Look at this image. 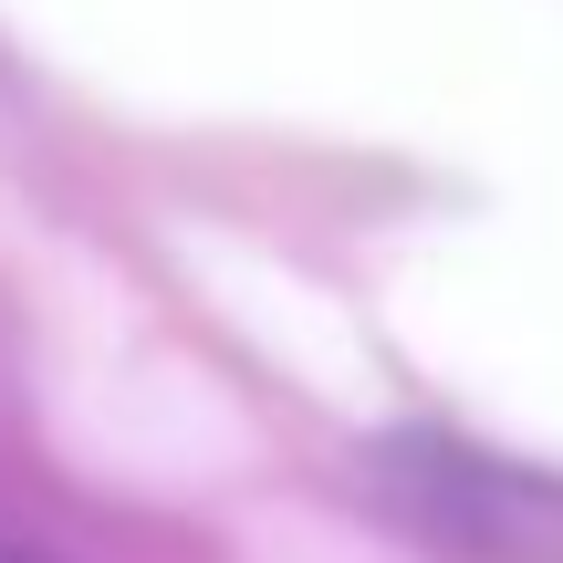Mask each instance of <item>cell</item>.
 Returning a JSON list of instances; mask_svg holds the SVG:
<instances>
[{
	"instance_id": "cell-2",
	"label": "cell",
	"mask_w": 563,
	"mask_h": 563,
	"mask_svg": "<svg viewBox=\"0 0 563 563\" xmlns=\"http://www.w3.org/2000/svg\"><path fill=\"white\" fill-rule=\"evenodd\" d=\"M0 563H53L42 543H21V532H0Z\"/></svg>"
},
{
	"instance_id": "cell-1",
	"label": "cell",
	"mask_w": 563,
	"mask_h": 563,
	"mask_svg": "<svg viewBox=\"0 0 563 563\" xmlns=\"http://www.w3.org/2000/svg\"><path fill=\"white\" fill-rule=\"evenodd\" d=\"M365 490L439 563H563V481L481 439H449V428L386 439L365 449Z\"/></svg>"
}]
</instances>
